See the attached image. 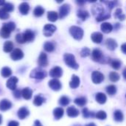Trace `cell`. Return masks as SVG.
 Returning <instances> with one entry per match:
<instances>
[{"label": "cell", "instance_id": "obj_24", "mask_svg": "<svg viewBox=\"0 0 126 126\" xmlns=\"http://www.w3.org/2000/svg\"><path fill=\"white\" fill-rule=\"evenodd\" d=\"M101 30L105 32V33H109L112 31L113 30V26L111 25V24L109 23V22H104L101 24L100 26Z\"/></svg>", "mask_w": 126, "mask_h": 126}, {"label": "cell", "instance_id": "obj_30", "mask_svg": "<svg viewBox=\"0 0 126 126\" xmlns=\"http://www.w3.org/2000/svg\"><path fill=\"white\" fill-rule=\"evenodd\" d=\"M47 18L49 21H56L58 18V14L55 11H49L47 13Z\"/></svg>", "mask_w": 126, "mask_h": 126}, {"label": "cell", "instance_id": "obj_33", "mask_svg": "<svg viewBox=\"0 0 126 126\" xmlns=\"http://www.w3.org/2000/svg\"><path fill=\"white\" fill-rule=\"evenodd\" d=\"M44 13V9L41 6H37L33 10V14L36 17H40L43 16Z\"/></svg>", "mask_w": 126, "mask_h": 126}, {"label": "cell", "instance_id": "obj_59", "mask_svg": "<svg viewBox=\"0 0 126 126\" xmlns=\"http://www.w3.org/2000/svg\"></svg>", "mask_w": 126, "mask_h": 126}, {"label": "cell", "instance_id": "obj_55", "mask_svg": "<svg viewBox=\"0 0 126 126\" xmlns=\"http://www.w3.org/2000/svg\"><path fill=\"white\" fill-rule=\"evenodd\" d=\"M96 126V125L94 124V123H89V124H88L87 126Z\"/></svg>", "mask_w": 126, "mask_h": 126}, {"label": "cell", "instance_id": "obj_8", "mask_svg": "<svg viewBox=\"0 0 126 126\" xmlns=\"http://www.w3.org/2000/svg\"><path fill=\"white\" fill-rule=\"evenodd\" d=\"M10 58L13 61H20L24 58V52L20 49H15L11 52Z\"/></svg>", "mask_w": 126, "mask_h": 126}, {"label": "cell", "instance_id": "obj_29", "mask_svg": "<svg viewBox=\"0 0 126 126\" xmlns=\"http://www.w3.org/2000/svg\"><path fill=\"white\" fill-rule=\"evenodd\" d=\"M13 49V44L12 41H5L4 43V45H3V50L4 52H10Z\"/></svg>", "mask_w": 126, "mask_h": 126}, {"label": "cell", "instance_id": "obj_32", "mask_svg": "<svg viewBox=\"0 0 126 126\" xmlns=\"http://www.w3.org/2000/svg\"><path fill=\"white\" fill-rule=\"evenodd\" d=\"M1 75L3 78H9L12 75V70L7 66H4L1 69Z\"/></svg>", "mask_w": 126, "mask_h": 126}, {"label": "cell", "instance_id": "obj_49", "mask_svg": "<svg viewBox=\"0 0 126 126\" xmlns=\"http://www.w3.org/2000/svg\"><path fill=\"white\" fill-rule=\"evenodd\" d=\"M122 12H123V10H122L121 8H117V9L116 10L115 13H114V16H115L116 18H119V17L123 14Z\"/></svg>", "mask_w": 126, "mask_h": 126}, {"label": "cell", "instance_id": "obj_46", "mask_svg": "<svg viewBox=\"0 0 126 126\" xmlns=\"http://www.w3.org/2000/svg\"><path fill=\"white\" fill-rule=\"evenodd\" d=\"M13 96L16 99H19L21 97H22L21 95V91L18 90V89H16L13 91Z\"/></svg>", "mask_w": 126, "mask_h": 126}, {"label": "cell", "instance_id": "obj_16", "mask_svg": "<svg viewBox=\"0 0 126 126\" xmlns=\"http://www.w3.org/2000/svg\"><path fill=\"white\" fill-rule=\"evenodd\" d=\"M92 59L94 61H100L103 58V52L98 49H95L92 51Z\"/></svg>", "mask_w": 126, "mask_h": 126}, {"label": "cell", "instance_id": "obj_22", "mask_svg": "<svg viewBox=\"0 0 126 126\" xmlns=\"http://www.w3.org/2000/svg\"><path fill=\"white\" fill-rule=\"evenodd\" d=\"M66 113L69 117H76L79 115V111L73 106L69 107L66 110Z\"/></svg>", "mask_w": 126, "mask_h": 126}, {"label": "cell", "instance_id": "obj_34", "mask_svg": "<svg viewBox=\"0 0 126 126\" xmlns=\"http://www.w3.org/2000/svg\"><path fill=\"white\" fill-rule=\"evenodd\" d=\"M114 120L117 122H122L123 120V118H124L123 117V114L120 110H117V111H114Z\"/></svg>", "mask_w": 126, "mask_h": 126}, {"label": "cell", "instance_id": "obj_27", "mask_svg": "<svg viewBox=\"0 0 126 126\" xmlns=\"http://www.w3.org/2000/svg\"><path fill=\"white\" fill-rule=\"evenodd\" d=\"M63 114H64L63 109L62 108H60V107L55 109L53 111V115L56 120H60L63 116Z\"/></svg>", "mask_w": 126, "mask_h": 126}, {"label": "cell", "instance_id": "obj_47", "mask_svg": "<svg viewBox=\"0 0 126 126\" xmlns=\"http://www.w3.org/2000/svg\"><path fill=\"white\" fill-rule=\"evenodd\" d=\"M109 18H110V14L108 13V14H104L103 16H100L99 18H96V19H97V21H101L106 20V19Z\"/></svg>", "mask_w": 126, "mask_h": 126}, {"label": "cell", "instance_id": "obj_56", "mask_svg": "<svg viewBox=\"0 0 126 126\" xmlns=\"http://www.w3.org/2000/svg\"><path fill=\"white\" fill-rule=\"evenodd\" d=\"M1 123H2V116L0 114V125L1 124Z\"/></svg>", "mask_w": 126, "mask_h": 126}, {"label": "cell", "instance_id": "obj_23", "mask_svg": "<svg viewBox=\"0 0 126 126\" xmlns=\"http://www.w3.org/2000/svg\"><path fill=\"white\" fill-rule=\"evenodd\" d=\"M95 99H96V101L98 103L104 104L106 102V100H107V97H106V95L104 93L98 92V93H97V94L95 96Z\"/></svg>", "mask_w": 126, "mask_h": 126}, {"label": "cell", "instance_id": "obj_9", "mask_svg": "<svg viewBox=\"0 0 126 126\" xmlns=\"http://www.w3.org/2000/svg\"><path fill=\"white\" fill-rule=\"evenodd\" d=\"M63 75V70L60 66H55L52 69H51V70L49 71V75L50 77L57 79L59 78L62 76Z\"/></svg>", "mask_w": 126, "mask_h": 126}, {"label": "cell", "instance_id": "obj_25", "mask_svg": "<svg viewBox=\"0 0 126 126\" xmlns=\"http://www.w3.org/2000/svg\"><path fill=\"white\" fill-rule=\"evenodd\" d=\"M21 95L25 100H30L32 96V91L30 88L26 87L21 91Z\"/></svg>", "mask_w": 126, "mask_h": 126}, {"label": "cell", "instance_id": "obj_21", "mask_svg": "<svg viewBox=\"0 0 126 126\" xmlns=\"http://www.w3.org/2000/svg\"><path fill=\"white\" fill-rule=\"evenodd\" d=\"M24 35L26 42H32L35 38V33L30 30H27L24 32Z\"/></svg>", "mask_w": 126, "mask_h": 126}, {"label": "cell", "instance_id": "obj_53", "mask_svg": "<svg viewBox=\"0 0 126 126\" xmlns=\"http://www.w3.org/2000/svg\"><path fill=\"white\" fill-rule=\"evenodd\" d=\"M123 77H124V78L126 79V68L124 69V70H123Z\"/></svg>", "mask_w": 126, "mask_h": 126}, {"label": "cell", "instance_id": "obj_43", "mask_svg": "<svg viewBox=\"0 0 126 126\" xmlns=\"http://www.w3.org/2000/svg\"><path fill=\"white\" fill-rule=\"evenodd\" d=\"M95 117L98 119V120H104L106 119L107 117V114L105 111H100L98 112H97V114H95Z\"/></svg>", "mask_w": 126, "mask_h": 126}, {"label": "cell", "instance_id": "obj_7", "mask_svg": "<svg viewBox=\"0 0 126 126\" xmlns=\"http://www.w3.org/2000/svg\"><path fill=\"white\" fill-rule=\"evenodd\" d=\"M70 12V6L68 4H64L62 6H61L59 9V14L58 17L60 18H65Z\"/></svg>", "mask_w": 126, "mask_h": 126}, {"label": "cell", "instance_id": "obj_13", "mask_svg": "<svg viewBox=\"0 0 126 126\" xmlns=\"http://www.w3.org/2000/svg\"><path fill=\"white\" fill-rule=\"evenodd\" d=\"M92 13L94 16H96L97 18H99L102 16H103L104 13V8L103 7V6H101L100 4H97V5H94L92 7Z\"/></svg>", "mask_w": 126, "mask_h": 126}, {"label": "cell", "instance_id": "obj_17", "mask_svg": "<svg viewBox=\"0 0 126 126\" xmlns=\"http://www.w3.org/2000/svg\"><path fill=\"white\" fill-rule=\"evenodd\" d=\"M30 9V5L27 2H22L20 4V5L18 7V10L22 15L28 14Z\"/></svg>", "mask_w": 126, "mask_h": 126}, {"label": "cell", "instance_id": "obj_5", "mask_svg": "<svg viewBox=\"0 0 126 126\" xmlns=\"http://www.w3.org/2000/svg\"><path fill=\"white\" fill-rule=\"evenodd\" d=\"M56 27L53 24H46L44 27V30H43V33L46 37H50L52 35V34L56 31Z\"/></svg>", "mask_w": 126, "mask_h": 126}, {"label": "cell", "instance_id": "obj_42", "mask_svg": "<svg viewBox=\"0 0 126 126\" xmlns=\"http://www.w3.org/2000/svg\"><path fill=\"white\" fill-rule=\"evenodd\" d=\"M111 65L112 68H114V69H119L121 66V62L119 60L114 59L111 61Z\"/></svg>", "mask_w": 126, "mask_h": 126}, {"label": "cell", "instance_id": "obj_40", "mask_svg": "<svg viewBox=\"0 0 126 126\" xmlns=\"http://www.w3.org/2000/svg\"><path fill=\"white\" fill-rule=\"evenodd\" d=\"M69 102H70L69 98L67 97L66 96H62L59 100V104L61 106H67L69 103Z\"/></svg>", "mask_w": 126, "mask_h": 126}, {"label": "cell", "instance_id": "obj_35", "mask_svg": "<svg viewBox=\"0 0 126 126\" xmlns=\"http://www.w3.org/2000/svg\"><path fill=\"white\" fill-rule=\"evenodd\" d=\"M74 102H75V103L76 105H78V106H84L86 104L87 100H86V99L85 97H80L76 98V99L74 100Z\"/></svg>", "mask_w": 126, "mask_h": 126}, {"label": "cell", "instance_id": "obj_58", "mask_svg": "<svg viewBox=\"0 0 126 126\" xmlns=\"http://www.w3.org/2000/svg\"><path fill=\"white\" fill-rule=\"evenodd\" d=\"M41 126V125H40V126Z\"/></svg>", "mask_w": 126, "mask_h": 126}, {"label": "cell", "instance_id": "obj_37", "mask_svg": "<svg viewBox=\"0 0 126 126\" xmlns=\"http://www.w3.org/2000/svg\"><path fill=\"white\" fill-rule=\"evenodd\" d=\"M9 17H10L9 13H7L3 7H1L0 8V19L5 20V19L9 18Z\"/></svg>", "mask_w": 126, "mask_h": 126}, {"label": "cell", "instance_id": "obj_36", "mask_svg": "<svg viewBox=\"0 0 126 126\" xmlns=\"http://www.w3.org/2000/svg\"><path fill=\"white\" fill-rule=\"evenodd\" d=\"M16 41L17 43L20 44H24L26 43V41H25V38H24V33H18L16 35Z\"/></svg>", "mask_w": 126, "mask_h": 126}, {"label": "cell", "instance_id": "obj_20", "mask_svg": "<svg viewBox=\"0 0 126 126\" xmlns=\"http://www.w3.org/2000/svg\"><path fill=\"white\" fill-rule=\"evenodd\" d=\"M79 85H80V78L77 75H73L72 77V80L69 82V86L72 89H76L79 86Z\"/></svg>", "mask_w": 126, "mask_h": 126}, {"label": "cell", "instance_id": "obj_2", "mask_svg": "<svg viewBox=\"0 0 126 126\" xmlns=\"http://www.w3.org/2000/svg\"><path fill=\"white\" fill-rule=\"evenodd\" d=\"M47 73L44 69H43L41 67H37L32 70V72H30V77L31 78L36 79V80H42V79H44L47 77Z\"/></svg>", "mask_w": 126, "mask_h": 126}, {"label": "cell", "instance_id": "obj_44", "mask_svg": "<svg viewBox=\"0 0 126 126\" xmlns=\"http://www.w3.org/2000/svg\"><path fill=\"white\" fill-rule=\"evenodd\" d=\"M91 54V51L89 48L87 47H84L82 49L81 52H80V55L81 57L83 58H86V57H88L89 55H90Z\"/></svg>", "mask_w": 126, "mask_h": 126}, {"label": "cell", "instance_id": "obj_41", "mask_svg": "<svg viewBox=\"0 0 126 126\" xmlns=\"http://www.w3.org/2000/svg\"><path fill=\"white\" fill-rule=\"evenodd\" d=\"M7 13L9 12H12L13 10H14V6L12 3H10V2H4V4H3V7H2Z\"/></svg>", "mask_w": 126, "mask_h": 126}, {"label": "cell", "instance_id": "obj_3", "mask_svg": "<svg viewBox=\"0 0 126 126\" xmlns=\"http://www.w3.org/2000/svg\"><path fill=\"white\" fill-rule=\"evenodd\" d=\"M63 60L66 63V64L74 69H78L79 68V65L78 64V63L75 61V58L72 54L70 53H66L63 55Z\"/></svg>", "mask_w": 126, "mask_h": 126}, {"label": "cell", "instance_id": "obj_26", "mask_svg": "<svg viewBox=\"0 0 126 126\" xmlns=\"http://www.w3.org/2000/svg\"><path fill=\"white\" fill-rule=\"evenodd\" d=\"M46 101V99L41 94H38L35 97L33 100V104L36 106H41L44 102Z\"/></svg>", "mask_w": 126, "mask_h": 126}, {"label": "cell", "instance_id": "obj_18", "mask_svg": "<svg viewBox=\"0 0 126 126\" xmlns=\"http://www.w3.org/2000/svg\"><path fill=\"white\" fill-rule=\"evenodd\" d=\"M91 38H92V40L94 43H96V44H100L101 43V41H103V34L101 32H93L91 35Z\"/></svg>", "mask_w": 126, "mask_h": 126}, {"label": "cell", "instance_id": "obj_1", "mask_svg": "<svg viewBox=\"0 0 126 126\" xmlns=\"http://www.w3.org/2000/svg\"><path fill=\"white\" fill-rule=\"evenodd\" d=\"M16 29V24L13 21L3 24L0 30V36L3 38H7L10 37V33Z\"/></svg>", "mask_w": 126, "mask_h": 126}, {"label": "cell", "instance_id": "obj_50", "mask_svg": "<svg viewBox=\"0 0 126 126\" xmlns=\"http://www.w3.org/2000/svg\"><path fill=\"white\" fill-rule=\"evenodd\" d=\"M19 126V123H18L17 121L12 120V121H10V122H9L8 126Z\"/></svg>", "mask_w": 126, "mask_h": 126}, {"label": "cell", "instance_id": "obj_15", "mask_svg": "<svg viewBox=\"0 0 126 126\" xmlns=\"http://www.w3.org/2000/svg\"><path fill=\"white\" fill-rule=\"evenodd\" d=\"M12 103L7 99H3L0 101V110L2 111H5L11 109Z\"/></svg>", "mask_w": 126, "mask_h": 126}, {"label": "cell", "instance_id": "obj_38", "mask_svg": "<svg viewBox=\"0 0 126 126\" xmlns=\"http://www.w3.org/2000/svg\"><path fill=\"white\" fill-rule=\"evenodd\" d=\"M106 92L109 94V95H114L116 94L117 92V88L114 85H110L109 86L106 87Z\"/></svg>", "mask_w": 126, "mask_h": 126}, {"label": "cell", "instance_id": "obj_11", "mask_svg": "<svg viewBox=\"0 0 126 126\" xmlns=\"http://www.w3.org/2000/svg\"><path fill=\"white\" fill-rule=\"evenodd\" d=\"M49 86L51 89H52L53 91H59L61 87H62V85H61V83L60 82V80L58 79H52L49 81Z\"/></svg>", "mask_w": 126, "mask_h": 126}, {"label": "cell", "instance_id": "obj_39", "mask_svg": "<svg viewBox=\"0 0 126 126\" xmlns=\"http://www.w3.org/2000/svg\"><path fill=\"white\" fill-rule=\"evenodd\" d=\"M109 79L112 82H117L120 80V75L116 72H112L109 75Z\"/></svg>", "mask_w": 126, "mask_h": 126}, {"label": "cell", "instance_id": "obj_31", "mask_svg": "<svg viewBox=\"0 0 126 126\" xmlns=\"http://www.w3.org/2000/svg\"><path fill=\"white\" fill-rule=\"evenodd\" d=\"M78 16L82 20V21H85L86 20L89 16V13L88 11L86 10H79L78 11V13H77Z\"/></svg>", "mask_w": 126, "mask_h": 126}, {"label": "cell", "instance_id": "obj_51", "mask_svg": "<svg viewBox=\"0 0 126 126\" xmlns=\"http://www.w3.org/2000/svg\"><path fill=\"white\" fill-rule=\"evenodd\" d=\"M121 50L123 51V53L126 54V43L123 44L121 46Z\"/></svg>", "mask_w": 126, "mask_h": 126}, {"label": "cell", "instance_id": "obj_48", "mask_svg": "<svg viewBox=\"0 0 126 126\" xmlns=\"http://www.w3.org/2000/svg\"><path fill=\"white\" fill-rule=\"evenodd\" d=\"M105 4H106L107 5H108V7L110 8V9H112L114 6H115V4H117V1H103Z\"/></svg>", "mask_w": 126, "mask_h": 126}, {"label": "cell", "instance_id": "obj_28", "mask_svg": "<svg viewBox=\"0 0 126 126\" xmlns=\"http://www.w3.org/2000/svg\"><path fill=\"white\" fill-rule=\"evenodd\" d=\"M55 46L54 44V43L51 42V41H47L44 43V49L45 51L48 52H53L55 50Z\"/></svg>", "mask_w": 126, "mask_h": 126}, {"label": "cell", "instance_id": "obj_10", "mask_svg": "<svg viewBox=\"0 0 126 126\" xmlns=\"http://www.w3.org/2000/svg\"><path fill=\"white\" fill-rule=\"evenodd\" d=\"M18 81V78H16V77H15V76L10 77V78L7 80V81L6 86H7V87L9 89L14 91V90L16 89V86H17Z\"/></svg>", "mask_w": 126, "mask_h": 126}, {"label": "cell", "instance_id": "obj_52", "mask_svg": "<svg viewBox=\"0 0 126 126\" xmlns=\"http://www.w3.org/2000/svg\"><path fill=\"white\" fill-rule=\"evenodd\" d=\"M120 21H123V20H125L126 19V16L124 15V14H122L119 18H118Z\"/></svg>", "mask_w": 126, "mask_h": 126}, {"label": "cell", "instance_id": "obj_6", "mask_svg": "<svg viewBox=\"0 0 126 126\" xmlns=\"http://www.w3.org/2000/svg\"><path fill=\"white\" fill-rule=\"evenodd\" d=\"M92 80L94 83L100 84L104 80V75L98 71H94L92 74Z\"/></svg>", "mask_w": 126, "mask_h": 126}, {"label": "cell", "instance_id": "obj_57", "mask_svg": "<svg viewBox=\"0 0 126 126\" xmlns=\"http://www.w3.org/2000/svg\"><path fill=\"white\" fill-rule=\"evenodd\" d=\"M77 3H78V4H83V3H84V1H77Z\"/></svg>", "mask_w": 126, "mask_h": 126}, {"label": "cell", "instance_id": "obj_45", "mask_svg": "<svg viewBox=\"0 0 126 126\" xmlns=\"http://www.w3.org/2000/svg\"><path fill=\"white\" fill-rule=\"evenodd\" d=\"M83 115L84 117L88 118V117H93L94 114V113L89 111L88 110V109L85 108V109H83Z\"/></svg>", "mask_w": 126, "mask_h": 126}, {"label": "cell", "instance_id": "obj_54", "mask_svg": "<svg viewBox=\"0 0 126 126\" xmlns=\"http://www.w3.org/2000/svg\"><path fill=\"white\" fill-rule=\"evenodd\" d=\"M4 1H3V0H0V6H3V4H4Z\"/></svg>", "mask_w": 126, "mask_h": 126}, {"label": "cell", "instance_id": "obj_14", "mask_svg": "<svg viewBox=\"0 0 126 126\" xmlns=\"http://www.w3.org/2000/svg\"><path fill=\"white\" fill-rule=\"evenodd\" d=\"M30 114V111L26 107H21L18 109L17 112L18 117L20 120H24L27 117H28Z\"/></svg>", "mask_w": 126, "mask_h": 126}, {"label": "cell", "instance_id": "obj_4", "mask_svg": "<svg viewBox=\"0 0 126 126\" xmlns=\"http://www.w3.org/2000/svg\"><path fill=\"white\" fill-rule=\"evenodd\" d=\"M69 33L76 40H81L83 37V30L78 26H72L69 28Z\"/></svg>", "mask_w": 126, "mask_h": 126}, {"label": "cell", "instance_id": "obj_12", "mask_svg": "<svg viewBox=\"0 0 126 126\" xmlns=\"http://www.w3.org/2000/svg\"><path fill=\"white\" fill-rule=\"evenodd\" d=\"M38 66L41 67H46L48 65V58L47 55L44 52H41L38 59Z\"/></svg>", "mask_w": 126, "mask_h": 126}, {"label": "cell", "instance_id": "obj_19", "mask_svg": "<svg viewBox=\"0 0 126 126\" xmlns=\"http://www.w3.org/2000/svg\"><path fill=\"white\" fill-rule=\"evenodd\" d=\"M106 45L107 48L109 50H111V51L114 50L117 47V44L116 41L112 39V38L107 39L106 41Z\"/></svg>", "mask_w": 126, "mask_h": 126}]
</instances>
